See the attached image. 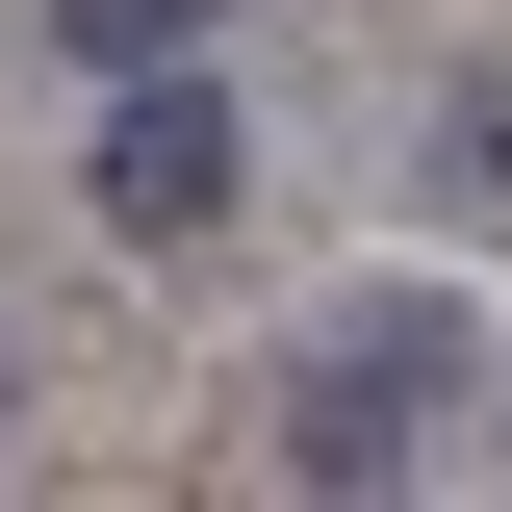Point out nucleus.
Here are the masks:
<instances>
[{
    "instance_id": "obj_1",
    "label": "nucleus",
    "mask_w": 512,
    "mask_h": 512,
    "mask_svg": "<svg viewBox=\"0 0 512 512\" xmlns=\"http://www.w3.org/2000/svg\"><path fill=\"white\" fill-rule=\"evenodd\" d=\"M461 410H487V308H461L436 256H384V282H333L308 333H282V384H256V461L282 487H410V461H461Z\"/></svg>"
},
{
    "instance_id": "obj_2",
    "label": "nucleus",
    "mask_w": 512,
    "mask_h": 512,
    "mask_svg": "<svg viewBox=\"0 0 512 512\" xmlns=\"http://www.w3.org/2000/svg\"><path fill=\"white\" fill-rule=\"evenodd\" d=\"M231 205H256V128H231V77H205V52L103 77V231H128V256H205Z\"/></svg>"
},
{
    "instance_id": "obj_6",
    "label": "nucleus",
    "mask_w": 512,
    "mask_h": 512,
    "mask_svg": "<svg viewBox=\"0 0 512 512\" xmlns=\"http://www.w3.org/2000/svg\"><path fill=\"white\" fill-rule=\"evenodd\" d=\"M487 410H512V384H487ZM487 461H512V436H487Z\"/></svg>"
},
{
    "instance_id": "obj_4",
    "label": "nucleus",
    "mask_w": 512,
    "mask_h": 512,
    "mask_svg": "<svg viewBox=\"0 0 512 512\" xmlns=\"http://www.w3.org/2000/svg\"><path fill=\"white\" fill-rule=\"evenodd\" d=\"M512 180V77H461V103H436V205H487Z\"/></svg>"
},
{
    "instance_id": "obj_3",
    "label": "nucleus",
    "mask_w": 512,
    "mask_h": 512,
    "mask_svg": "<svg viewBox=\"0 0 512 512\" xmlns=\"http://www.w3.org/2000/svg\"><path fill=\"white\" fill-rule=\"evenodd\" d=\"M205 26H231V0H52V52H77V77H154V52H205Z\"/></svg>"
},
{
    "instance_id": "obj_5",
    "label": "nucleus",
    "mask_w": 512,
    "mask_h": 512,
    "mask_svg": "<svg viewBox=\"0 0 512 512\" xmlns=\"http://www.w3.org/2000/svg\"><path fill=\"white\" fill-rule=\"evenodd\" d=\"M0 436H26V333H0Z\"/></svg>"
}]
</instances>
